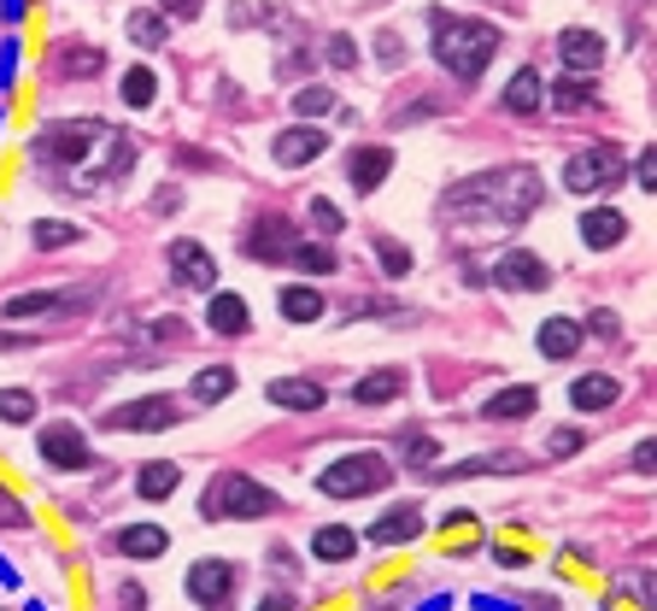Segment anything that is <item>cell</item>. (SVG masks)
Returning <instances> with one entry per match:
<instances>
[{
  "label": "cell",
  "instance_id": "obj_46",
  "mask_svg": "<svg viewBox=\"0 0 657 611\" xmlns=\"http://www.w3.org/2000/svg\"><path fill=\"white\" fill-rule=\"evenodd\" d=\"M575 447H582V430H558V435H552V453H558V459H569Z\"/></svg>",
  "mask_w": 657,
  "mask_h": 611
},
{
  "label": "cell",
  "instance_id": "obj_5",
  "mask_svg": "<svg viewBox=\"0 0 657 611\" xmlns=\"http://www.w3.org/2000/svg\"><path fill=\"white\" fill-rule=\"evenodd\" d=\"M387 482H394V464L382 453H346L328 471H317V488L328 500H364V494H382Z\"/></svg>",
  "mask_w": 657,
  "mask_h": 611
},
{
  "label": "cell",
  "instance_id": "obj_30",
  "mask_svg": "<svg viewBox=\"0 0 657 611\" xmlns=\"http://www.w3.org/2000/svg\"><path fill=\"white\" fill-rule=\"evenodd\" d=\"M82 306V294H18L7 300V318H36V312H71Z\"/></svg>",
  "mask_w": 657,
  "mask_h": 611
},
{
  "label": "cell",
  "instance_id": "obj_32",
  "mask_svg": "<svg viewBox=\"0 0 657 611\" xmlns=\"http://www.w3.org/2000/svg\"><path fill=\"white\" fill-rule=\"evenodd\" d=\"M230 389H235V371H230V364H205V371L194 377V400H205V405L223 400Z\"/></svg>",
  "mask_w": 657,
  "mask_h": 611
},
{
  "label": "cell",
  "instance_id": "obj_44",
  "mask_svg": "<svg viewBox=\"0 0 657 611\" xmlns=\"http://www.w3.org/2000/svg\"><path fill=\"white\" fill-rule=\"evenodd\" d=\"M405 459H411V464H428V459H435V441H428V435H411V441H405Z\"/></svg>",
  "mask_w": 657,
  "mask_h": 611
},
{
  "label": "cell",
  "instance_id": "obj_41",
  "mask_svg": "<svg viewBox=\"0 0 657 611\" xmlns=\"http://www.w3.org/2000/svg\"><path fill=\"white\" fill-rule=\"evenodd\" d=\"M328 59H335V66H358V48H353V36H328Z\"/></svg>",
  "mask_w": 657,
  "mask_h": 611
},
{
  "label": "cell",
  "instance_id": "obj_38",
  "mask_svg": "<svg viewBox=\"0 0 657 611\" xmlns=\"http://www.w3.org/2000/svg\"><path fill=\"white\" fill-rule=\"evenodd\" d=\"M376 253H382V264H387V277H405V271H411V253L400 248V241L376 236Z\"/></svg>",
  "mask_w": 657,
  "mask_h": 611
},
{
  "label": "cell",
  "instance_id": "obj_23",
  "mask_svg": "<svg viewBox=\"0 0 657 611\" xmlns=\"http://www.w3.org/2000/svg\"><path fill=\"white\" fill-rule=\"evenodd\" d=\"M575 348H582V323L575 318H546L540 323V353L546 359H569Z\"/></svg>",
  "mask_w": 657,
  "mask_h": 611
},
{
  "label": "cell",
  "instance_id": "obj_28",
  "mask_svg": "<svg viewBox=\"0 0 657 611\" xmlns=\"http://www.w3.org/2000/svg\"><path fill=\"white\" fill-rule=\"evenodd\" d=\"M353 547H358V535H353V529H341V523H328V529L312 535V553L323 564H346V559H353Z\"/></svg>",
  "mask_w": 657,
  "mask_h": 611
},
{
  "label": "cell",
  "instance_id": "obj_11",
  "mask_svg": "<svg viewBox=\"0 0 657 611\" xmlns=\"http://www.w3.org/2000/svg\"><path fill=\"white\" fill-rule=\"evenodd\" d=\"M276 166L282 171H294V166H312V159H323L328 153V136L317 130V124H294V130H282L276 136Z\"/></svg>",
  "mask_w": 657,
  "mask_h": 611
},
{
  "label": "cell",
  "instance_id": "obj_20",
  "mask_svg": "<svg viewBox=\"0 0 657 611\" xmlns=\"http://www.w3.org/2000/svg\"><path fill=\"white\" fill-rule=\"evenodd\" d=\"M534 405H540V394L523 382V389H499V394H493V400L482 405V418H487V423H511V418H534Z\"/></svg>",
  "mask_w": 657,
  "mask_h": 611
},
{
  "label": "cell",
  "instance_id": "obj_10",
  "mask_svg": "<svg viewBox=\"0 0 657 611\" xmlns=\"http://www.w3.org/2000/svg\"><path fill=\"white\" fill-rule=\"evenodd\" d=\"M235 564L230 559H200V564H189V594L205 605V611H218L223 600L235 594Z\"/></svg>",
  "mask_w": 657,
  "mask_h": 611
},
{
  "label": "cell",
  "instance_id": "obj_29",
  "mask_svg": "<svg viewBox=\"0 0 657 611\" xmlns=\"http://www.w3.org/2000/svg\"><path fill=\"white\" fill-rule=\"evenodd\" d=\"M616 394H623V389H616V377H582V382L569 389L575 412H605V405H610Z\"/></svg>",
  "mask_w": 657,
  "mask_h": 611
},
{
  "label": "cell",
  "instance_id": "obj_31",
  "mask_svg": "<svg viewBox=\"0 0 657 611\" xmlns=\"http://www.w3.org/2000/svg\"><path fill=\"white\" fill-rule=\"evenodd\" d=\"M287 259H294L305 277H328V271H335V248H323V241H294Z\"/></svg>",
  "mask_w": 657,
  "mask_h": 611
},
{
  "label": "cell",
  "instance_id": "obj_21",
  "mask_svg": "<svg viewBox=\"0 0 657 611\" xmlns=\"http://www.w3.org/2000/svg\"><path fill=\"white\" fill-rule=\"evenodd\" d=\"M276 306H282L287 323H317V318H323V294L312 289V282H287Z\"/></svg>",
  "mask_w": 657,
  "mask_h": 611
},
{
  "label": "cell",
  "instance_id": "obj_15",
  "mask_svg": "<svg viewBox=\"0 0 657 611\" xmlns=\"http://www.w3.org/2000/svg\"><path fill=\"white\" fill-rule=\"evenodd\" d=\"M387 171H394V148H358L353 159H346V177H353L358 194H376Z\"/></svg>",
  "mask_w": 657,
  "mask_h": 611
},
{
  "label": "cell",
  "instance_id": "obj_25",
  "mask_svg": "<svg viewBox=\"0 0 657 611\" xmlns=\"http://www.w3.org/2000/svg\"><path fill=\"white\" fill-rule=\"evenodd\" d=\"M540 71H517V77H511V83H505V112H517V118H528V112H540Z\"/></svg>",
  "mask_w": 657,
  "mask_h": 611
},
{
  "label": "cell",
  "instance_id": "obj_26",
  "mask_svg": "<svg viewBox=\"0 0 657 611\" xmlns=\"http://www.w3.org/2000/svg\"><path fill=\"white\" fill-rule=\"evenodd\" d=\"M353 394H358V405H387V400H400V394H405V371H400V364H387V371L364 377Z\"/></svg>",
  "mask_w": 657,
  "mask_h": 611
},
{
  "label": "cell",
  "instance_id": "obj_19",
  "mask_svg": "<svg viewBox=\"0 0 657 611\" xmlns=\"http://www.w3.org/2000/svg\"><path fill=\"white\" fill-rule=\"evenodd\" d=\"M287 248H294L287 218H259L253 223V241H246V253H253V259H287Z\"/></svg>",
  "mask_w": 657,
  "mask_h": 611
},
{
  "label": "cell",
  "instance_id": "obj_37",
  "mask_svg": "<svg viewBox=\"0 0 657 611\" xmlns=\"http://www.w3.org/2000/svg\"><path fill=\"white\" fill-rule=\"evenodd\" d=\"M294 107H300V118H323L328 107H335V94H328L323 83H305V89L294 94Z\"/></svg>",
  "mask_w": 657,
  "mask_h": 611
},
{
  "label": "cell",
  "instance_id": "obj_7",
  "mask_svg": "<svg viewBox=\"0 0 657 611\" xmlns=\"http://www.w3.org/2000/svg\"><path fill=\"white\" fill-rule=\"evenodd\" d=\"M493 282L511 289V294H540V289H552V271H546L540 253L511 248V253H499V264H493Z\"/></svg>",
  "mask_w": 657,
  "mask_h": 611
},
{
  "label": "cell",
  "instance_id": "obj_34",
  "mask_svg": "<svg viewBox=\"0 0 657 611\" xmlns=\"http://www.w3.org/2000/svg\"><path fill=\"white\" fill-rule=\"evenodd\" d=\"M77 236H82L77 223H59V218H41L36 223V248H71Z\"/></svg>",
  "mask_w": 657,
  "mask_h": 611
},
{
  "label": "cell",
  "instance_id": "obj_18",
  "mask_svg": "<svg viewBox=\"0 0 657 611\" xmlns=\"http://www.w3.org/2000/svg\"><path fill=\"white\" fill-rule=\"evenodd\" d=\"M628 236V218L616 212V207H593L587 218H582V241L593 253H605V248H616V241Z\"/></svg>",
  "mask_w": 657,
  "mask_h": 611
},
{
  "label": "cell",
  "instance_id": "obj_6",
  "mask_svg": "<svg viewBox=\"0 0 657 611\" xmlns=\"http://www.w3.org/2000/svg\"><path fill=\"white\" fill-rule=\"evenodd\" d=\"M623 148L616 141H593L564 166V194H599V189H616L623 182Z\"/></svg>",
  "mask_w": 657,
  "mask_h": 611
},
{
  "label": "cell",
  "instance_id": "obj_3",
  "mask_svg": "<svg viewBox=\"0 0 657 611\" xmlns=\"http://www.w3.org/2000/svg\"><path fill=\"white\" fill-rule=\"evenodd\" d=\"M499 53V30L482 24V18H452V12H435V59L458 77V83H476V77L493 66Z\"/></svg>",
  "mask_w": 657,
  "mask_h": 611
},
{
  "label": "cell",
  "instance_id": "obj_12",
  "mask_svg": "<svg viewBox=\"0 0 657 611\" xmlns=\"http://www.w3.org/2000/svg\"><path fill=\"white\" fill-rule=\"evenodd\" d=\"M171 277L182 282V289H212L218 282V264H212V253L200 248V241H171Z\"/></svg>",
  "mask_w": 657,
  "mask_h": 611
},
{
  "label": "cell",
  "instance_id": "obj_1",
  "mask_svg": "<svg viewBox=\"0 0 657 611\" xmlns=\"http://www.w3.org/2000/svg\"><path fill=\"white\" fill-rule=\"evenodd\" d=\"M41 141V166L59 177L65 194H100L135 166V141L107 118H53Z\"/></svg>",
  "mask_w": 657,
  "mask_h": 611
},
{
  "label": "cell",
  "instance_id": "obj_22",
  "mask_svg": "<svg viewBox=\"0 0 657 611\" xmlns=\"http://www.w3.org/2000/svg\"><path fill=\"white\" fill-rule=\"evenodd\" d=\"M164 547H171V541H164L159 523H130V529L118 535V553H123V559H159Z\"/></svg>",
  "mask_w": 657,
  "mask_h": 611
},
{
  "label": "cell",
  "instance_id": "obj_17",
  "mask_svg": "<svg viewBox=\"0 0 657 611\" xmlns=\"http://www.w3.org/2000/svg\"><path fill=\"white\" fill-rule=\"evenodd\" d=\"M205 323H212V335H246L253 330V312H246L241 294H212V306H205Z\"/></svg>",
  "mask_w": 657,
  "mask_h": 611
},
{
  "label": "cell",
  "instance_id": "obj_24",
  "mask_svg": "<svg viewBox=\"0 0 657 611\" xmlns=\"http://www.w3.org/2000/svg\"><path fill=\"white\" fill-rule=\"evenodd\" d=\"M176 482H182V471H176L171 459H153V464H141V471H135L141 500H171V494H176Z\"/></svg>",
  "mask_w": 657,
  "mask_h": 611
},
{
  "label": "cell",
  "instance_id": "obj_33",
  "mask_svg": "<svg viewBox=\"0 0 657 611\" xmlns=\"http://www.w3.org/2000/svg\"><path fill=\"white\" fill-rule=\"evenodd\" d=\"M153 94H159V77H153L148 66H130V71H123V100H130V107H153Z\"/></svg>",
  "mask_w": 657,
  "mask_h": 611
},
{
  "label": "cell",
  "instance_id": "obj_27",
  "mask_svg": "<svg viewBox=\"0 0 657 611\" xmlns=\"http://www.w3.org/2000/svg\"><path fill=\"white\" fill-rule=\"evenodd\" d=\"M546 100H552L558 112H587V107H599V94H593V83H587V77H558Z\"/></svg>",
  "mask_w": 657,
  "mask_h": 611
},
{
  "label": "cell",
  "instance_id": "obj_2",
  "mask_svg": "<svg viewBox=\"0 0 657 611\" xmlns=\"http://www.w3.org/2000/svg\"><path fill=\"white\" fill-rule=\"evenodd\" d=\"M540 177L528 166H493V171H476L464 182H452L441 194V223H458V230H517V223L540 207Z\"/></svg>",
  "mask_w": 657,
  "mask_h": 611
},
{
  "label": "cell",
  "instance_id": "obj_4",
  "mask_svg": "<svg viewBox=\"0 0 657 611\" xmlns=\"http://www.w3.org/2000/svg\"><path fill=\"white\" fill-rule=\"evenodd\" d=\"M276 505H282V500H276L264 482H253L246 471H223L212 488H205L200 512L212 518V523H230V518H271Z\"/></svg>",
  "mask_w": 657,
  "mask_h": 611
},
{
  "label": "cell",
  "instance_id": "obj_13",
  "mask_svg": "<svg viewBox=\"0 0 657 611\" xmlns=\"http://www.w3.org/2000/svg\"><path fill=\"white\" fill-rule=\"evenodd\" d=\"M558 59L569 71H582V77H593L605 66V36L599 30H564L558 36Z\"/></svg>",
  "mask_w": 657,
  "mask_h": 611
},
{
  "label": "cell",
  "instance_id": "obj_8",
  "mask_svg": "<svg viewBox=\"0 0 657 611\" xmlns=\"http://www.w3.org/2000/svg\"><path fill=\"white\" fill-rule=\"evenodd\" d=\"M176 423V400L164 394H148V400H130L118 405V412H107V430H141V435H159Z\"/></svg>",
  "mask_w": 657,
  "mask_h": 611
},
{
  "label": "cell",
  "instance_id": "obj_39",
  "mask_svg": "<svg viewBox=\"0 0 657 611\" xmlns=\"http://www.w3.org/2000/svg\"><path fill=\"white\" fill-rule=\"evenodd\" d=\"M59 71H71V77H82V71H100V48H77V53H59Z\"/></svg>",
  "mask_w": 657,
  "mask_h": 611
},
{
  "label": "cell",
  "instance_id": "obj_9",
  "mask_svg": "<svg viewBox=\"0 0 657 611\" xmlns=\"http://www.w3.org/2000/svg\"><path fill=\"white\" fill-rule=\"evenodd\" d=\"M41 459H48V471H89V441H82L77 423H48L41 430Z\"/></svg>",
  "mask_w": 657,
  "mask_h": 611
},
{
  "label": "cell",
  "instance_id": "obj_14",
  "mask_svg": "<svg viewBox=\"0 0 657 611\" xmlns=\"http://www.w3.org/2000/svg\"><path fill=\"white\" fill-rule=\"evenodd\" d=\"M423 535V505H394L387 518L370 523V547H400Z\"/></svg>",
  "mask_w": 657,
  "mask_h": 611
},
{
  "label": "cell",
  "instance_id": "obj_35",
  "mask_svg": "<svg viewBox=\"0 0 657 611\" xmlns=\"http://www.w3.org/2000/svg\"><path fill=\"white\" fill-rule=\"evenodd\" d=\"M130 36L141 48H159L164 42V12H130Z\"/></svg>",
  "mask_w": 657,
  "mask_h": 611
},
{
  "label": "cell",
  "instance_id": "obj_36",
  "mask_svg": "<svg viewBox=\"0 0 657 611\" xmlns=\"http://www.w3.org/2000/svg\"><path fill=\"white\" fill-rule=\"evenodd\" d=\"M0 418H7V423H30V418H36V394L0 389Z\"/></svg>",
  "mask_w": 657,
  "mask_h": 611
},
{
  "label": "cell",
  "instance_id": "obj_40",
  "mask_svg": "<svg viewBox=\"0 0 657 611\" xmlns=\"http://www.w3.org/2000/svg\"><path fill=\"white\" fill-rule=\"evenodd\" d=\"M312 223H317V230H323V236H335V230H341V223H346V218H341V207H328V200L317 194V200H312Z\"/></svg>",
  "mask_w": 657,
  "mask_h": 611
},
{
  "label": "cell",
  "instance_id": "obj_42",
  "mask_svg": "<svg viewBox=\"0 0 657 611\" xmlns=\"http://www.w3.org/2000/svg\"><path fill=\"white\" fill-rule=\"evenodd\" d=\"M634 182H640V189H657V153H651V148L634 159Z\"/></svg>",
  "mask_w": 657,
  "mask_h": 611
},
{
  "label": "cell",
  "instance_id": "obj_43",
  "mask_svg": "<svg viewBox=\"0 0 657 611\" xmlns=\"http://www.w3.org/2000/svg\"><path fill=\"white\" fill-rule=\"evenodd\" d=\"M200 7H205V0H159L164 18H200Z\"/></svg>",
  "mask_w": 657,
  "mask_h": 611
},
{
  "label": "cell",
  "instance_id": "obj_45",
  "mask_svg": "<svg viewBox=\"0 0 657 611\" xmlns=\"http://www.w3.org/2000/svg\"><path fill=\"white\" fill-rule=\"evenodd\" d=\"M651 464H657V441H640V447H634V471L651 477Z\"/></svg>",
  "mask_w": 657,
  "mask_h": 611
},
{
  "label": "cell",
  "instance_id": "obj_16",
  "mask_svg": "<svg viewBox=\"0 0 657 611\" xmlns=\"http://www.w3.org/2000/svg\"><path fill=\"white\" fill-rule=\"evenodd\" d=\"M328 400V389L317 377H276L271 382V405H287V412H317Z\"/></svg>",
  "mask_w": 657,
  "mask_h": 611
}]
</instances>
